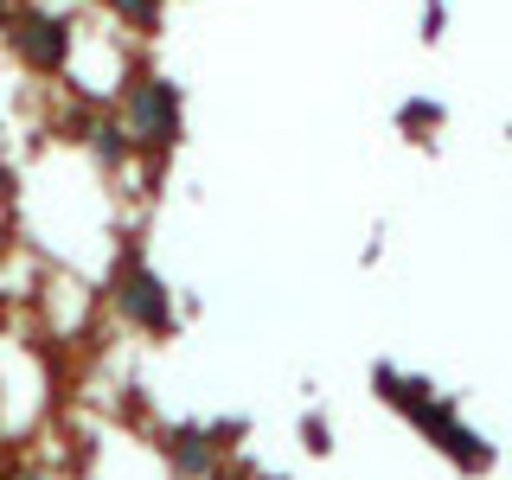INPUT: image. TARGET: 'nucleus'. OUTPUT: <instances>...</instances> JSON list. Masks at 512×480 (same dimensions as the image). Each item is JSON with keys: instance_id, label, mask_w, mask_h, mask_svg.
<instances>
[{"instance_id": "1", "label": "nucleus", "mask_w": 512, "mask_h": 480, "mask_svg": "<svg viewBox=\"0 0 512 480\" xmlns=\"http://www.w3.org/2000/svg\"><path fill=\"white\" fill-rule=\"evenodd\" d=\"M20 45H26V58L39 64V71H52V64L64 58V32H58V26H26Z\"/></svg>"}, {"instance_id": "2", "label": "nucleus", "mask_w": 512, "mask_h": 480, "mask_svg": "<svg viewBox=\"0 0 512 480\" xmlns=\"http://www.w3.org/2000/svg\"><path fill=\"white\" fill-rule=\"evenodd\" d=\"M20 480H26V474H20Z\"/></svg>"}]
</instances>
